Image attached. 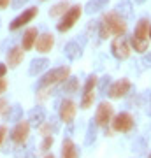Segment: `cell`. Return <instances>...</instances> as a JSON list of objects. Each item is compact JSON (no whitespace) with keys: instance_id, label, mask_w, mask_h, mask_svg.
<instances>
[{"instance_id":"obj_1","label":"cell","mask_w":151,"mask_h":158,"mask_svg":"<svg viewBox=\"0 0 151 158\" xmlns=\"http://www.w3.org/2000/svg\"><path fill=\"white\" fill-rule=\"evenodd\" d=\"M127 32V19L116 14L114 11H109V12H104L99 21V35L100 39H109L111 35H125Z\"/></svg>"},{"instance_id":"obj_2","label":"cell","mask_w":151,"mask_h":158,"mask_svg":"<svg viewBox=\"0 0 151 158\" xmlns=\"http://www.w3.org/2000/svg\"><path fill=\"white\" fill-rule=\"evenodd\" d=\"M69 77H70V69L69 67H56L42 76V79L39 81V88H53V86L63 83Z\"/></svg>"},{"instance_id":"obj_3","label":"cell","mask_w":151,"mask_h":158,"mask_svg":"<svg viewBox=\"0 0 151 158\" xmlns=\"http://www.w3.org/2000/svg\"><path fill=\"white\" fill-rule=\"evenodd\" d=\"M81 14H83V7H81V6H70V7H69V11L62 16L60 23L56 25V30H58L60 34H65V32H69V30H70L74 25L79 21Z\"/></svg>"},{"instance_id":"obj_4","label":"cell","mask_w":151,"mask_h":158,"mask_svg":"<svg viewBox=\"0 0 151 158\" xmlns=\"http://www.w3.org/2000/svg\"><path fill=\"white\" fill-rule=\"evenodd\" d=\"M112 118H114V107H112L111 102H100L99 104V107L95 111V121L97 127H100V128H109V125H111Z\"/></svg>"},{"instance_id":"obj_5","label":"cell","mask_w":151,"mask_h":158,"mask_svg":"<svg viewBox=\"0 0 151 158\" xmlns=\"http://www.w3.org/2000/svg\"><path fill=\"white\" fill-rule=\"evenodd\" d=\"M97 77L95 74H91L86 77L83 85V95H81V109H90L95 102V88H97Z\"/></svg>"},{"instance_id":"obj_6","label":"cell","mask_w":151,"mask_h":158,"mask_svg":"<svg viewBox=\"0 0 151 158\" xmlns=\"http://www.w3.org/2000/svg\"><path fill=\"white\" fill-rule=\"evenodd\" d=\"M134 125H135L134 116L130 113H127V111H123V113L114 114V118H112V121H111V130L112 132L128 134V132L134 130Z\"/></svg>"},{"instance_id":"obj_7","label":"cell","mask_w":151,"mask_h":158,"mask_svg":"<svg viewBox=\"0 0 151 158\" xmlns=\"http://www.w3.org/2000/svg\"><path fill=\"white\" fill-rule=\"evenodd\" d=\"M56 106H58V118H60V121L65 125H72L74 118H76V113H78L76 102L70 100V98H63Z\"/></svg>"},{"instance_id":"obj_8","label":"cell","mask_w":151,"mask_h":158,"mask_svg":"<svg viewBox=\"0 0 151 158\" xmlns=\"http://www.w3.org/2000/svg\"><path fill=\"white\" fill-rule=\"evenodd\" d=\"M111 53L116 60H127L130 56V42L125 35H118L111 42Z\"/></svg>"},{"instance_id":"obj_9","label":"cell","mask_w":151,"mask_h":158,"mask_svg":"<svg viewBox=\"0 0 151 158\" xmlns=\"http://www.w3.org/2000/svg\"><path fill=\"white\" fill-rule=\"evenodd\" d=\"M130 90H132V83H130V79L121 77V79H118L116 83H111L109 90H107V95L111 97L112 100H118V98H123V97L128 95Z\"/></svg>"},{"instance_id":"obj_10","label":"cell","mask_w":151,"mask_h":158,"mask_svg":"<svg viewBox=\"0 0 151 158\" xmlns=\"http://www.w3.org/2000/svg\"><path fill=\"white\" fill-rule=\"evenodd\" d=\"M37 14H39V9H37V7L25 9V11H23L19 16H16V18L11 21V25H9V30H11V32H16V30H19L21 27H25L27 23L32 21V19H34Z\"/></svg>"},{"instance_id":"obj_11","label":"cell","mask_w":151,"mask_h":158,"mask_svg":"<svg viewBox=\"0 0 151 158\" xmlns=\"http://www.w3.org/2000/svg\"><path fill=\"white\" fill-rule=\"evenodd\" d=\"M28 135H30V123L28 121H18L16 123V127L12 128V132H11V141L14 142V144H25L27 142V139H28Z\"/></svg>"},{"instance_id":"obj_12","label":"cell","mask_w":151,"mask_h":158,"mask_svg":"<svg viewBox=\"0 0 151 158\" xmlns=\"http://www.w3.org/2000/svg\"><path fill=\"white\" fill-rule=\"evenodd\" d=\"M55 46V37L51 34H40L35 40V48L39 53H49Z\"/></svg>"},{"instance_id":"obj_13","label":"cell","mask_w":151,"mask_h":158,"mask_svg":"<svg viewBox=\"0 0 151 158\" xmlns=\"http://www.w3.org/2000/svg\"><path fill=\"white\" fill-rule=\"evenodd\" d=\"M23 58H25V51H23V48H19V46L11 48L9 53H7V65H9V69H16L18 65L23 62Z\"/></svg>"},{"instance_id":"obj_14","label":"cell","mask_w":151,"mask_h":158,"mask_svg":"<svg viewBox=\"0 0 151 158\" xmlns=\"http://www.w3.org/2000/svg\"><path fill=\"white\" fill-rule=\"evenodd\" d=\"M44 121H46V109L44 107L37 106V107H34L30 113H28V123H30V127L39 128Z\"/></svg>"},{"instance_id":"obj_15","label":"cell","mask_w":151,"mask_h":158,"mask_svg":"<svg viewBox=\"0 0 151 158\" xmlns=\"http://www.w3.org/2000/svg\"><path fill=\"white\" fill-rule=\"evenodd\" d=\"M39 37V32L35 27H30V28L25 30V34H23V39H21V48L23 51H30L32 48L35 46V40Z\"/></svg>"},{"instance_id":"obj_16","label":"cell","mask_w":151,"mask_h":158,"mask_svg":"<svg viewBox=\"0 0 151 158\" xmlns=\"http://www.w3.org/2000/svg\"><path fill=\"white\" fill-rule=\"evenodd\" d=\"M60 158H79V149L76 146V142L70 137H65L62 142V155Z\"/></svg>"},{"instance_id":"obj_17","label":"cell","mask_w":151,"mask_h":158,"mask_svg":"<svg viewBox=\"0 0 151 158\" xmlns=\"http://www.w3.org/2000/svg\"><path fill=\"white\" fill-rule=\"evenodd\" d=\"M60 118H56V116H51L49 121H44V123L39 127V132L42 137H49L53 135V134H56L58 132V127H60V121H58Z\"/></svg>"},{"instance_id":"obj_18","label":"cell","mask_w":151,"mask_h":158,"mask_svg":"<svg viewBox=\"0 0 151 158\" xmlns=\"http://www.w3.org/2000/svg\"><path fill=\"white\" fill-rule=\"evenodd\" d=\"M149 19H146V18H142V19H139L137 21V25H135V30H134V35L132 37H135V39H141V40H148V35H149Z\"/></svg>"},{"instance_id":"obj_19","label":"cell","mask_w":151,"mask_h":158,"mask_svg":"<svg viewBox=\"0 0 151 158\" xmlns=\"http://www.w3.org/2000/svg\"><path fill=\"white\" fill-rule=\"evenodd\" d=\"M63 53H65V56L70 60V62H74V60H79V58L83 56V48L78 44V42H67L65 44V48H63Z\"/></svg>"},{"instance_id":"obj_20","label":"cell","mask_w":151,"mask_h":158,"mask_svg":"<svg viewBox=\"0 0 151 158\" xmlns=\"http://www.w3.org/2000/svg\"><path fill=\"white\" fill-rule=\"evenodd\" d=\"M48 67H49V60H48V58H35V60H32V63H30L28 74H30V76H39V74L44 72Z\"/></svg>"},{"instance_id":"obj_21","label":"cell","mask_w":151,"mask_h":158,"mask_svg":"<svg viewBox=\"0 0 151 158\" xmlns=\"http://www.w3.org/2000/svg\"><path fill=\"white\" fill-rule=\"evenodd\" d=\"M114 12L120 14L123 19H128V18L134 16V9H132V4H130L128 0H121V2H118Z\"/></svg>"},{"instance_id":"obj_22","label":"cell","mask_w":151,"mask_h":158,"mask_svg":"<svg viewBox=\"0 0 151 158\" xmlns=\"http://www.w3.org/2000/svg\"><path fill=\"white\" fill-rule=\"evenodd\" d=\"M107 4H109V0H90L83 9L86 14H95V12H100L102 9H106Z\"/></svg>"},{"instance_id":"obj_23","label":"cell","mask_w":151,"mask_h":158,"mask_svg":"<svg viewBox=\"0 0 151 158\" xmlns=\"http://www.w3.org/2000/svg\"><path fill=\"white\" fill-rule=\"evenodd\" d=\"M69 7H70V4H69L67 0H62V2L55 4V6L49 9V18H60V16H63V14L69 11Z\"/></svg>"},{"instance_id":"obj_24","label":"cell","mask_w":151,"mask_h":158,"mask_svg":"<svg viewBox=\"0 0 151 158\" xmlns=\"http://www.w3.org/2000/svg\"><path fill=\"white\" fill-rule=\"evenodd\" d=\"M62 91L67 93V95H74L79 91V79L78 77H69L63 81V86H62Z\"/></svg>"},{"instance_id":"obj_25","label":"cell","mask_w":151,"mask_h":158,"mask_svg":"<svg viewBox=\"0 0 151 158\" xmlns=\"http://www.w3.org/2000/svg\"><path fill=\"white\" fill-rule=\"evenodd\" d=\"M97 123L91 119L88 123V128H86V137H84V146H91L93 142L97 141Z\"/></svg>"},{"instance_id":"obj_26","label":"cell","mask_w":151,"mask_h":158,"mask_svg":"<svg viewBox=\"0 0 151 158\" xmlns=\"http://www.w3.org/2000/svg\"><path fill=\"white\" fill-rule=\"evenodd\" d=\"M6 119H7V121H11V123H18V121H21V119H23V107L19 106V104L12 106Z\"/></svg>"},{"instance_id":"obj_27","label":"cell","mask_w":151,"mask_h":158,"mask_svg":"<svg viewBox=\"0 0 151 158\" xmlns=\"http://www.w3.org/2000/svg\"><path fill=\"white\" fill-rule=\"evenodd\" d=\"M130 46L134 48L137 53L144 55L148 51V46H149V40H141V39H135V37H130Z\"/></svg>"},{"instance_id":"obj_28","label":"cell","mask_w":151,"mask_h":158,"mask_svg":"<svg viewBox=\"0 0 151 158\" xmlns=\"http://www.w3.org/2000/svg\"><path fill=\"white\" fill-rule=\"evenodd\" d=\"M109 86H111V76H102L99 81H97V88H99V93L100 95H106L107 90H109Z\"/></svg>"},{"instance_id":"obj_29","label":"cell","mask_w":151,"mask_h":158,"mask_svg":"<svg viewBox=\"0 0 151 158\" xmlns=\"http://www.w3.org/2000/svg\"><path fill=\"white\" fill-rule=\"evenodd\" d=\"M146 149H148V144H146V139L144 137H137L132 144V151L137 153V155H144Z\"/></svg>"},{"instance_id":"obj_30","label":"cell","mask_w":151,"mask_h":158,"mask_svg":"<svg viewBox=\"0 0 151 158\" xmlns=\"http://www.w3.org/2000/svg\"><path fill=\"white\" fill-rule=\"evenodd\" d=\"M53 144H55V137H53V135L44 137V139H42V142H40L39 149H40L42 153H48V151L51 149V146H53Z\"/></svg>"},{"instance_id":"obj_31","label":"cell","mask_w":151,"mask_h":158,"mask_svg":"<svg viewBox=\"0 0 151 158\" xmlns=\"http://www.w3.org/2000/svg\"><path fill=\"white\" fill-rule=\"evenodd\" d=\"M9 111H11L9 100L2 97V98H0V116H2V118H7V114H9Z\"/></svg>"},{"instance_id":"obj_32","label":"cell","mask_w":151,"mask_h":158,"mask_svg":"<svg viewBox=\"0 0 151 158\" xmlns=\"http://www.w3.org/2000/svg\"><path fill=\"white\" fill-rule=\"evenodd\" d=\"M30 0H12L11 2V6H12V9H21L25 4H28Z\"/></svg>"},{"instance_id":"obj_33","label":"cell","mask_w":151,"mask_h":158,"mask_svg":"<svg viewBox=\"0 0 151 158\" xmlns=\"http://www.w3.org/2000/svg\"><path fill=\"white\" fill-rule=\"evenodd\" d=\"M6 135H7V127L6 125H0V146L6 141Z\"/></svg>"},{"instance_id":"obj_34","label":"cell","mask_w":151,"mask_h":158,"mask_svg":"<svg viewBox=\"0 0 151 158\" xmlns=\"http://www.w3.org/2000/svg\"><path fill=\"white\" fill-rule=\"evenodd\" d=\"M142 65H144V67H151V53H144V56H142Z\"/></svg>"},{"instance_id":"obj_35","label":"cell","mask_w":151,"mask_h":158,"mask_svg":"<svg viewBox=\"0 0 151 158\" xmlns=\"http://www.w3.org/2000/svg\"><path fill=\"white\" fill-rule=\"evenodd\" d=\"M7 86H9V85H7V81H6V79H0V95L7 91Z\"/></svg>"},{"instance_id":"obj_36","label":"cell","mask_w":151,"mask_h":158,"mask_svg":"<svg viewBox=\"0 0 151 158\" xmlns=\"http://www.w3.org/2000/svg\"><path fill=\"white\" fill-rule=\"evenodd\" d=\"M7 74V65L6 63H0V79H4Z\"/></svg>"},{"instance_id":"obj_37","label":"cell","mask_w":151,"mask_h":158,"mask_svg":"<svg viewBox=\"0 0 151 158\" xmlns=\"http://www.w3.org/2000/svg\"><path fill=\"white\" fill-rule=\"evenodd\" d=\"M11 4V0H0V9H7Z\"/></svg>"},{"instance_id":"obj_38","label":"cell","mask_w":151,"mask_h":158,"mask_svg":"<svg viewBox=\"0 0 151 158\" xmlns=\"http://www.w3.org/2000/svg\"><path fill=\"white\" fill-rule=\"evenodd\" d=\"M44 158H55V155H53V153H48V155H46Z\"/></svg>"},{"instance_id":"obj_39","label":"cell","mask_w":151,"mask_h":158,"mask_svg":"<svg viewBox=\"0 0 151 158\" xmlns=\"http://www.w3.org/2000/svg\"><path fill=\"white\" fill-rule=\"evenodd\" d=\"M134 2H135V4H139V6H141V4H144L146 0H134Z\"/></svg>"},{"instance_id":"obj_40","label":"cell","mask_w":151,"mask_h":158,"mask_svg":"<svg viewBox=\"0 0 151 158\" xmlns=\"http://www.w3.org/2000/svg\"><path fill=\"white\" fill-rule=\"evenodd\" d=\"M148 116H151V102H149V106H148Z\"/></svg>"},{"instance_id":"obj_41","label":"cell","mask_w":151,"mask_h":158,"mask_svg":"<svg viewBox=\"0 0 151 158\" xmlns=\"http://www.w3.org/2000/svg\"><path fill=\"white\" fill-rule=\"evenodd\" d=\"M27 158H34V153H28V155H27Z\"/></svg>"},{"instance_id":"obj_42","label":"cell","mask_w":151,"mask_h":158,"mask_svg":"<svg viewBox=\"0 0 151 158\" xmlns=\"http://www.w3.org/2000/svg\"><path fill=\"white\" fill-rule=\"evenodd\" d=\"M148 37H149V40H151V27H149V35H148Z\"/></svg>"},{"instance_id":"obj_43","label":"cell","mask_w":151,"mask_h":158,"mask_svg":"<svg viewBox=\"0 0 151 158\" xmlns=\"http://www.w3.org/2000/svg\"><path fill=\"white\" fill-rule=\"evenodd\" d=\"M148 158H151V151H149V155H148Z\"/></svg>"},{"instance_id":"obj_44","label":"cell","mask_w":151,"mask_h":158,"mask_svg":"<svg viewBox=\"0 0 151 158\" xmlns=\"http://www.w3.org/2000/svg\"><path fill=\"white\" fill-rule=\"evenodd\" d=\"M40 2H46V0H40Z\"/></svg>"}]
</instances>
